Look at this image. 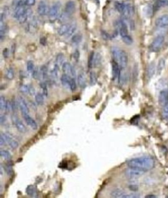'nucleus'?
Masks as SVG:
<instances>
[{
  "mask_svg": "<svg viewBox=\"0 0 168 198\" xmlns=\"http://www.w3.org/2000/svg\"><path fill=\"white\" fill-rule=\"evenodd\" d=\"M114 60L119 64L122 69H124L128 65V57L127 53L118 47H113L111 50Z\"/></svg>",
  "mask_w": 168,
  "mask_h": 198,
  "instance_id": "obj_2",
  "label": "nucleus"
},
{
  "mask_svg": "<svg viewBox=\"0 0 168 198\" xmlns=\"http://www.w3.org/2000/svg\"><path fill=\"white\" fill-rule=\"evenodd\" d=\"M155 25L159 28L168 27V14H163L159 16L155 21Z\"/></svg>",
  "mask_w": 168,
  "mask_h": 198,
  "instance_id": "obj_7",
  "label": "nucleus"
},
{
  "mask_svg": "<svg viewBox=\"0 0 168 198\" xmlns=\"http://www.w3.org/2000/svg\"><path fill=\"white\" fill-rule=\"evenodd\" d=\"M89 82H90V84H91V86H94V85L96 84L97 82V76L95 72L91 71L90 72Z\"/></svg>",
  "mask_w": 168,
  "mask_h": 198,
  "instance_id": "obj_31",
  "label": "nucleus"
},
{
  "mask_svg": "<svg viewBox=\"0 0 168 198\" xmlns=\"http://www.w3.org/2000/svg\"><path fill=\"white\" fill-rule=\"evenodd\" d=\"M5 121H6V117L5 115H2L0 116V124L2 125L5 123Z\"/></svg>",
  "mask_w": 168,
  "mask_h": 198,
  "instance_id": "obj_52",
  "label": "nucleus"
},
{
  "mask_svg": "<svg viewBox=\"0 0 168 198\" xmlns=\"http://www.w3.org/2000/svg\"><path fill=\"white\" fill-rule=\"evenodd\" d=\"M40 87L42 88V90L43 91V94L45 96L47 97L48 96V90H47V84L45 82H41L40 83Z\"/></svg>",
  "mask_w": 168,
  "mask_h": 198,
  "instance_id": "obj_39",
  "label": "nucleus"
},
{
  "mask_svg": "<svg viewBox=\"0 0 168 198\" xmlns=\"http://www.w3.org/2000/svg\"><path fill=\"white\" fill-rule=\"evenodd\" d=\"M26 193L30 197H38V190H37V188L34 185H28L26 189Z\"/></svg>",
  "mask_w": 168,
  "mask_h": 198,
  "instance_id": "obj_19",
  "label": "nucleus"
},
{
  "mask_svg": "<svg viewBox=\"0 0 168 198\" xmlns=\"http://www.w3.org/2000/svg\"><path fill=\"white\" fill-rule=\"evenodd\" d=\"M101 34H102V37L103 38V39H105V40H110V39L109 34L106 33V32H102Z\"/></svg>",
  "mask_w": 168,
  "mask_h": 198,
  "instance_id": "obj_50",
  "label": "nucleus"
},
{
  "mask_svg": "<svg viewBox=\"0 0 168 198\" xmlns=\"http://www.w3.org/2000/svg\"><path fill=\"white\" fill-rule=\"evenodd\" d=\"M76 88H77V86H76V80H75L74 78L71 77L70 81V89L72 92H74L76 90Z\"/></svg>",
  "mask_w": 168,
  "mask_h": 198,
  "instance_id": "obj_41",
  "label": "nucleus"
},
{
  "mask_svg": "<svg viewBox=\"0 0 168 198\" xmlns=\"http://www.w3.org/2000/svg\"><path fill=\"white\" fill-rule=\"evenodd\" d=\"M11 110L13 111H15L16 110H17V107H19L18 102H16L15 99H13L11 101Z\"/></svg>",
  "mask_w": 168,
  "mask_h": 198,
  "instance_id": "obj_45",
  "label": "nucleus"
},
{
  "mask_svg": "<svg viewBox=\"0 0 168 198\" xmlns=\"http://www.w3.org/2000/svg\"><path fill=\"white\" fill-rule=\"evenodd\" d=\"M63 71L64 72V74L72 76V77H74L76 75V72L74 68L72 67V66L69 63L65 62L63 63Z\"/></svg>",
  "mask_w": 168,
  "mask_h": 198,
  "instance_id": "obj_15",
  "label": "nucleus"
},
{
  "mask_svg": "<svg viewBox=\"0 0 168 198\" xmlns=\"http://www.w3.org/2000/svg\"><path fill=\"white\" fill-rule=\"evenodd\" d=\"M12 121L17 130L20 133H25L26 132V128L24 123L20 120L17 115H13L12 116Z\"/></svg>",
  "mask_w": 168,
  "mask_h": 198,
  "instance_id": "obj_8",
  "label": "nucleus"
},
{
  "mask_svg": "<svg viewBox=\"0 0 168 198\" xmlns=\"http://www.w3.org/2000/svg\"><path fill=\"white\" fill-rule=\"evenodd\" d=\"M158 102L159 106L165 107L168 103V88H163L159 93Z\"/></svg>",
  "mask_w": 168,
  "mask_h": 198,
  "instance_id": "obj_6",
  "label": "nucleus"
},
{
  "mask_svg": "<svg viewBox=\"0 0 168 198\" xmlns=\"http://www.w3.org/2000/svg\"><path fill=\"white\" fill-rule=\"evenodd\" d=\"M71 77L72 76L66 74H64L62 75V76H61L60 78V81L64 87L70 88V81Z\"/></svg>",
  "mask_w": 168,
  "mask_h": 198,
  "instance_id": "obj_23",
  "label": "nucleus"
},
{
  "mask_svg": "<svg viewBox=\"0 0 168 198\" xmlns=\"http://www.w3.org/2000/svg\"><path fill=\"white\" fill-rule=\"evenodd\" d=\"M165 42V36L159 34L156 37L152 42L149 49L152 52H158L162 49V47Z\"/></svg>",
  "mask_w": 168,
  "mask_h": 198,
  "instance_id": "obj_3",
  "label": "nucleus"
},
{
  "mask_svg": "<svg viewBox=\"0 0 168 198\" xmlns=\"http://www.w3.org/2000/svg\"><path fill=\"white\" fill-rule=\"evenodd\" d=\"M70 26V24H64V25H61L58 29V32L59 35L60 36H66L67 34V32L69 30V28Z\"/></svg>",
  "mask_w": 168,
  "mask_h": 198,
  "instance_id": "obj_22",
  "label": "nucleus"
},
{
  "mask_svg": "<svg viewBox=\"0 0 168 198\" xmlns=\"http://www.w3.org/2000/svg\"><path fill=\"white\" fill-rule=\"evenodd\" d=\"M119 32H120V34L122 37L128 34V26H127L126 23L124 21H121L119 23Z\"/></svg>",
  "mask_w": 168,
  "mask_h": 198,
  "instance_id": "obj_20",
  "label": "nucleus"
},
{
  "mask_svg": "<svg viewBox=\"0 0 168 198\" xmlns=\"http://www.w3.org/2000/svg\"><path fill=\"white\" fill-rule=\"evenodd\" d=\"M5 77L7 79L11 80H13L15 77V72L13 68L12 67H9L6 71V73H5Z\"/></svg>",
  "mask_w": 168,
  "mask_h": 198,
  "instance_id": "obj_32",
  "label": "nucleus"
},
{
  "mask_svg": "<svg viewBox=\"0 0 168 198\" xmlns=\"http://www.w3.org/2000/svg\"><path fill=\"white\" fill-rule=\"evenodd\" d=\"M125 193L124 190H122L121 189H113L112 192L110 193V196L112 197H116V198H122L123 196H124Z\"/></svg>",
  "mask_w": 168,
  "mask_h": 198,
  "instance_id": "obj_24",
  "label": "nucleus"
},
{
  "mask_svg": "<svg viewBox=\"0 0 168 198\" xmlns=\"http://www.w3.org/2000/svg\"><path fill=\"white\" fill-rule=\"evenodd\" d=\"M64 60V55L63 54H59L56 57V64L59 66L60 64H63Z\"/></svg>",
  "mask_w": 168,
  "mask_h": 198,
  "instance_id": "obj_36",
  "label": "nucleus"
},
{
  "mask_svg": "<svg viewBox=\"0 0 168 198\" xmlns=\"http://www.w3.org/2000/svg\"><path fill=\"white\" fill-rule=\"evenodd\" d=\"M35 94V89L32 86H30V92H29V94L31 96H33Z\"/></svg>",
  "mask_w": 168,
  "mask_h": 198,
  "instance_id": "obj_54",
  "label": "nucleus"
},
{
  "mask_svg": "<svg viewBox=\"0 0 168 198\" xmlns=\"http://www.w3.org/2000/svg\"><path fill=\"white\" fill-rule=\"evenodd\" d=\"M166 65V60L163 58H161L159 60L158 63L156 67V74L157 75H160L162 71L164 69V67Z\"/></svg>",
  "mask_w": 168,
  "mask_h": 198,
  "instance_id": "obj_21",
  "label": "nucleus"
},
{
  "mask_svg": "<svg viewBox=\"0 0 168 198\" xmlns=\"http://www.w3.org/2000/svg\"><path fill=\"white\" fill-rule=\"evenodd\" d=\"M112 79L114 80L117 79L118 81L120 77L121 68L120 65H119V64L114 60L112 61Z\"/></svg>",
  "mask_w": 168,
  "mask_h": 198,
  "instance_id": "obj_12",
  "label": "nucleus"
},
{
  "mask_svg": "<svg viewBox=\"0 0 168 198\" xmlns=\"http://www.w3.org/2000/svg\"><path fill=\"white\" fill-rule=\"evenodd\" d=\"M23 116L26 124L30 128H32L33 130H37V129H38V124L36 122V120L34 119H32L29 115H24Z\"/></svg>",
  "mask_w": 168,
  "mask_h": 198,
  "instance_id": "obj_18",
  "label": "nucleus"
},
{
  "mask_svg": "<svg viewBox=\"0 0 168 198\" xmlns=\"http://www.w3.org/2000/svg\"><path fill=\"white\" fill-rule=\"evenodd\" d=\"M75 11L76 3L72 0H70V1L67 2L64 7V14L67 16H70L74 13Z\"/></svg>",
  "mask_w": 168,
  "mask_h": 198,
  "instance_id": "obj_13",
  "label": "nucleus"
},
{
  "mask_svg": "<svg viewBox=\"0 0 168 198\" xmlns=\"http://www.w3.org/2000/svg\"><path fill=\"white\" fill-rule=\"evenodd\" d=\"M129 188L131 189V190L133 191V192H137L138 190V186L137 185H135V184H131L129 185Z\"/></svg>",
  "mask_w": 168,
  "mask_h": 198,
  "instance_id": "obj_49",
  "label": "nucleus"
},
{
  "mask_svg": "<svg viewBox=\"0 0 168 198\" xmlns=\"http://www.w3.org/2000/svg\"><path fill=\"white\" fill-rule=\"evenodd\" d=\"M153 6L154 12H156L162 8L168 7V0H156Z\"/></svg>",
  "mask_w": 168,
  "mask_h": 198,
  "instance_id": "obj_16",
  "label": "nucleus"
},
{
  "mask_svg": "<svg viewBox=\"0 0 168 198\" xmlns=\"http://www.w3.org/2000/svg\"><path fill=\"white\" fill-rule=\"evenodd\" d=\"M0 169H1V175L2 176L3 175V168L2 165H1V167H0Z\"/></svg>",
  "mask_w": 168,
  "mask_h": 198,
  "instance_id": "obj_57",
  "label": "nucleus"
},
{
  "mask_svg": "<svg viewBox=\"0 0 168 198\" xmlns=\"http://www.w3.org/2000/svg\"><path fill=\"white\" fill-rule=\"evenodd\" d=\"M122 41L124 42L126 45H132V44L133 43V38L131 37V36L129 35H125V36H122Z\"/></svg>",
  "mask_w": 168,
  "mask_h": 198,
  "instance_id": "obj_35",
  "label": "nucleus"
},
{
  "mask_svg": "<svg viewBox=\"0 0 168 198\" xmlns=\"http://www.w3.org/2000/svg\"><path fill=\"white\" fill-rule=\"evenodd\" d=\"M127 165L129 168H136L146 172L150 171L155 167V161L151 157H141L129 160L127 162Z\"/></svg>",
  "mask_w": 168,
  "mask_h": 198,
  "instance_id": "obj_1",
  "label": "nucleus"
},
{
  "mask_svg": "<svg viewBox=\"0 0 168 198\" xmlns=\"http://www.w3.org/2000/svg\"><path fill=\"white\" fill-rule=\"evenodd\" d=\"M102 57L100 54L95 53V57H94V61H93V67H98L100 66L101 64Z\"/></svg>",
  "mask_w": 168,
  "mask_h": 198,
  "instance_id": "obj_28",
  "label": "nucleus"
},
{
  "mask_svg": "<svg viewBox=\"0 0 168 198\" xmlns=\"http://www.w3.org/2000/svg\"><path fill=\"white\" fill-rule=\"evenodd\" d=\"M77 83L80 88L84 89L86 87V78L84 74H80L77 76Z\"/></svg>",
  "mask_w": 168,
  "mask_h": 198,
  "instance_id": "obj_25",
  "label": "nucleus"
},
{
  "mask_svg": "<svg viewBox=\"0 0 168 198\" xmlns=\"http://www.w3.org/2000/svg\"><path fill=\"white\" fill-rule=\"evenodd\" d=\"M37 11L40 16H45L49 13L50 9H49V7L46 2L41 1L39 3L38 8H37Z\"/></svg>",
  "mask_w": 168,
  "mask_h": 198,
  "instance_id": "obj_14",
  "label": "nucleus"
},
{
  "mask_svg": "<svg viewBox=\"0 0 168 198\" xmlns=\"http://www.w3.org/2000/svg\"><path fill=\"white\" fill-rule=\"evenodd\" d=\"M144 171H140L139 169L133 168H129L125 170V174L127 177L129 178V179H135V178H138L142 175V174L144 173Z\"/></svg>",
  "mask_w": 168,
  "mask_h": 198,
  "instance_id": "obj_9",
  "label": "nucleus"
},
{
  "mask_svg": "<svg viewBox=\"0 0 168 198\" xmlns=\"http://www.w3.org/2000/svg\"><path fill=\"white\" fill-rule=\"evenodd\" d=\"M60 9H61V3L59 2H55L51 7L49 11V17L52 21H54L59 17L60 14Z\"/></svg>",
  "mask_w": 168,
  "mask_h": 198,
  "instance_id": "obj_4",
  "label": "nucleus"
},
{
  "mask_svg": "<svg viewBox=\"0 0 168 198\" xmlns=\"http://www.w3.org/2000/svg\"><path fill=\"white\" fill-rule=\"evenodd\" d=\"M1 134L4 137V138H5L6 141V143L9 144V145L12 149H15L18 148L19 145V142L17 140H15L13 137H11L9 134H7V133H2Z\"/></svg>",
  "mask_w": 168,
  "mask_h": 198,
  "instance_id": "obj_11",
  "label": "nucleus"
},
{
  "mask_svg": "<svg viewBox=\"0 0 168 198\" xmlns=\"http://www.w3.org/2000/svg\"><path fill=\"white\" fill-rule=\"evenodd\" d=\"M26 5L27 6H32L36 3V0H24Z\"/></svg>",
  "mask_w": 168,
  "mask_h": 198,
  "instance_id": "obj_47",
  "label": "nucleus"
},
{
  "mask_svg": "<svg viewBox=\"0 0 168 198\" xmlns=\"http://www.w3.org/2000/svg\"><path fill=\"white\" fill-rule=\"evenodd\" d=\"M0 155H1V157L3 159L8 161L11 160L12 157L9 151H8L7 150H5V149H2V150L0 151Z\"/></svg>",
  "mask_w": 168,
  "mask_h": 198,
  "instance_id": "obj_33",
  "label": "nucleus"
},
{
  "mask_svg": "<svg viewBox=\"0 0 168 198\" xmlns=\"http://www.w3.org/2000/svg\"><path fill=\"white\" fill-rule=\"evenodd\" d=\"M73 57L76 61H78L80 58V51L78 50H76L73 54Z\"/></svg>",
  "mask_w": 168,
  "mask_h": 198,
  "instance_id": "obj_48",
  "label": "nucleus"
},
{
  "mask_svg": "<svg viewBox=\"0 0 168 198\" xmlns=\"http://www.w3.org/2000/svg\"><path fill=\"white\" fill-rule=\"evenodd\" d=\"M82 35L81 34H76L72 36V42L76 44L80 43L81 42V40H82Z\"/></svg>",
  "mask_w": 168,
  "mask_h": 198,
  "instance_id": "obj_34",
  "label": "nucleus"
},
{
  "mask_svg": "<svg viewBox=\"0 0 168 198\" xmlns=\"http://www.w3.org/2000/svg\"><path fill=\"white\" fill-rule=\"evenodd\" d=\"M40 43H41V44H42V45H43V46L46 45V43H47L46 38L45 37H42V38L40 39Z\"/></svg>",
  "mask_w": 168,
  "mask_h": 198,
  "instance_id": "obj_55",
  "label": "nucleus"
},
{
  "mask_svg": "<svg viewBox=\"0 0 168 198\" xmlns=\"http://www.w3.org/2000/svg\"><path fill=\"white\" fill-rule=\"evenodd\" d=\"M156 72V67L155 63L154 62L150 63L147 67L146 71V77L148 80H150L153 78Z\"/></svg>",
  "mask_w": 168,
  "mask_h": 198,
  "instance_id": "obj_17",
  "label": "nucleus"
},
{
  "mask_svg": "<svg viewBox=\"0 0 168 198\" xmlns=\"http://www.w3.org/2000/svg\"><path fill=\"white\" fill-rule=\"evenodd\" d=\"M41 71H42V76L43 79H46L47 78V67L46 65H43L42 67V68H41Z\"/></svg>",
  "mask_w": 168,
  "mask_h": 198,
  "instance_id": "obj_43",
  "label": "nucleus"
},
{
  "mask_svg": "<svg viewBox=\"0 0 168 198\" xmlns=\"http://www.w3.org/2000/svg\"><path fill=\"white\" fill-rule=\"evenodd\" d=\"M162 116L163 117V119L168 120V103L166 105L165 107H163Z\"/></svg>",
  "mask_w": 168,
  "mask_h": 198,
  "instance_id": "obj_42",
  "label": "nucleus"
},
{
  "mask_svg": "<svg viewBox=\"0 0 168 198\" xmlns=\"http://www.w3.org/2000/svg\"><path fill=\"white\" fill-rule=\"evenodd\" d=\"M20 90L24 94H29L30 86L29 85H22L20 88Z\"/></svg>",
  "mask_w": 168,
  "mask_h": 198,
  "instance_id": "obj_38",
  "label": "nucleus"
},
{
  "mask_svg": "<svg viewBox=\"0 0 168 198\" xmlns=\"http://www.w3.org/2000/svg\"><path fill=\"white\" fill-rule=\"evenodd\" d=\"M77 29V25L76 23H72L70 24V26L69 28V30L67 32V34H66V36L68 37H70V36H72L74 35V34L75 33V32Z\"/></svg>",
  "mask_w": 168,
  "mask_h": 198,
  "instance_id": "obj_29",
  "label": "nucleus"
},
{
  "mask_svg": "<svg viewBox=\"0 0 168 198\" xmlns=\"http://www.w3.org/2000/svg\"><path fill=\"white\" fill-rule=\"evenodd\" d=\"M145 197L146 198H154V197H156V196L154 195L150 194V195H147V196H146Z\"/></svg>",
  "mask_w": 168,
  "mask_h": 198,
  "instance_id": "obj_56",
  "label": "nucleus"
},
{
  "mask_svg": "<svg viewBox=\"0 0 168 198\" xmlns=\"http://www.w3.org/2000/svg\"><path fill=\"white\" fill-rule=\"evenodd\" d=\"M7 106V102L6 101V99L3 96H2L0 97V109L2 111H6Z\"/></svg>",
  "mask_w": 168,
  "mask_h": 198,
  "instance_id": "obj_30",
  "label": "nucleus"
},
{
  "mask_svg": "<svg viewBox=\"0 0 168 198\" xmlns=\"http://www.w3.org/2000/svg\"><path fill=\"white\" fill-rule=\"evenodd\" d=\"M43 94L42 93H37L35 96V101L36 103L38 106H43L44 104V97Z\"/></svg>",
  "mask_w": 168,
  "mask_h": 198,
  "instance_id": "obj_27",
  "label": "nucleus"
},
{
  "mask_svg": "<svg viewBox=\"0 0 168 198\" xmlns=\"http://www.w3.org/2000/svg\"><path fill=\"white\" fill-rule=\"evenodd\" d=\"M3 55L4 58H5V59H7L8 57V56H9V51H8L7 48H5V49L3 50Z\"/></svg>",
  "mask_w": 168,
  "mask_h": 198,
  "instance_id": "obj_51",
  "label": "nucleus"
},
{
  "mask_svg": "<svg viewBox=\"0 0 168 198\" xmlns=\"http://www.w3.org/2000/svg\"><path fill=\"white\" fill-rule=\"evenodd\" d=\"M26 6V5L24 0H19L15 6V9L13 12V17L15 19H18L20 16L25 13L27 10Z\"/></svg>",
  "mask_w": 168,
  "mask_h": 198,
  "instance_id": "obj_5",
  "label": "nucleus"
},
{
  "mask_svg": "<svg viewBox=\"0 0 168 198\" xmlns=\"http://www.w3.org/2000/svg\"><path fill=\"white\" fill-rule=\"evenodd\" d=\"M5 168V171L7 174L8 175H11L13 174V168H12V167L9 165H7L6 166L4 167Z\"/></svg>",
  "mask_w": 168,
  "mask_h": 198,
  "instance_id": "obj_44",
  "label": "nucleus"
},
{
  "mask_svg": "<svg viewBox=\"0 0 168 198\" xmlns=\"http://www.w3.org/2000/svg\"><path fill=\"white\" fill-rule=\"evenodd\" d=\"M5 143H6V141H5V138H4V137L1 134V136H0V145H1V146H3V145Z\"/></svg>",
  "mask_w": 168,
  "mask_h": 198,
  "instance_id": "obj_53",
  "label": "nucleus"
},
{
  "mask_svg": "<svg viewBox=\"0 0 168 198\" xmlns=\"http://www.w3.org/2000/svg\"><path fill=\"white\" fill-rule=\"evenodd\" d=\"M30 15H31V9H28V8H27V10L26 11L25 13H24L23 15H22L21 16H20V17L17 19L18 21L20 23H25L27 21V19H28V17H29L30 16Z\"/></svg>",
  "mask_w": 168,
  "mask_h": 198,
  "instance_id": "obj_26",
  "label": "nucleus"
},
{
  "mask_svg": "<svg viewBox=\"0 0 168 198\" xmlns=\"http://www.w3.org/2000/svg\"><path fill=\"white\" fill-rule=\"evenodd\" d=\"M17 102L19 107L20 111H21L22 115L24 116L26 115H29V108H28L25 99H24L22 97H19Z\"/></svg>",
  "mask_w": 168,
  "mask_h": 198,
  "instance_id": "obj_10",
  "label": "nucleus"
},
{
  "mask_svg": "<svg viewBox=\"0 0 168 198\" xmlns=\"http://www.w3.org/2000/svg\"><path fill=\"white\" fill-rule=\"evenodd\" d=\"M26 67H27V71L30 72H32L35 68L34 63L32 61H28L26 64Z\"/></svg>",
  "mask_w": 168,
  "mask_h": 198,
  "instance_id": "obj_40",
  "label": "nucleus"
},
{
  "mask_svg": "<svg viewBox=\"0 0 168 198\" xmlns=\"http://www.w3.org/2000/svg\"><path fill=\"white\" fill-rule=\"evenodd\" d=\"M95 53H94V52L92 51L89 55V57H88V68H92L93 67V61H94V57H95Z\"/></svg>",
  "mask_w": 168,
  "mask_h": 198,
  "instance_id": "obj_37",
  "label": "nucleus"
},
{
  "mask_svg": "<svg viewBox=\"0 0 168 198\" xmlns=\"http://www.w3.org/2000/svg\"><path fill=\"white\" fill-rule=\"evenodd\" d=\"M32 77H33L34 79H38L39 78V71L38 69V68H35L34 70L32 72Z\"/></svg>",
  "mask_w": 168,
  "mask_h": 198,
  "instance_id": "obj_46",
  "label": "nucleus"
}]
</instances>
